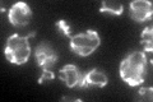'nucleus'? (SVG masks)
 <instances>
[{"label": "nucleus", "mask_w": 153, "mask_h": 102, "mask_svg": "<svg viewBox=\"0 0 153 102\" xmlns=\"http://www.w3.org/2000/svg\"><path fill=\"white\" fill-rule=\"evenodd\" d=\"M35 36L36 32H32L28 36H19L14 33L9 37L7 40L5 48H4V55H5L8 61L16 65L26 64L31 56V46L28 40Z\"/></svg>", "instance_id": "nucleus-2"}, {"label": "nucleus", "mask_w": 153, "mask_h": 102, "mask_svg": "<svg viewBox=\"0 0 153 102\" xmlns=\"http://www.w3.org/2000/svg\"><path fill=\"white\" fill-rule=\"evenodd\" d=\"M140 43L144 47V52H152L153 50V32L152 27H146L140 35Z\"/></svg>", "instance_id": "nucleus-10"}, {"label": "nucleus", "mask_w": 153, "mask_h": 102, "mask_svg": "<svg viewBox=\"0 0 153 102\" xmlns=\"http://www.w3.org/2000/svg\"><path fill=\"white\" fill-rule=\"evenodd\" d=\"M101 13H108L112 16H121L124 12V5L120 1H112V0H107V1H102L101 8H100Z\"/></svg>", "instance_id": "nucleus-9"}, {"label": "nucleus", "mask_w": 153, "mask_h": 102, "mask_svg": "<svg viewBox=\"0 0 153 102\" xmlns=\"http://www.w3.org/2000/svg\"><path fill=\"white\" fill-rule=\"evenodd\" d=\"M55 27H56L61 33H63L64 36L71 37V36H70V26L68 24V22L64 21V19H59V21H56Z\"/></svg>", "instance_id": "nucleus-12"}, {"label": "nucleus", "mask_w": 153, "mask_h": 102, "mask_svg": "<svg viewBox=\"0 0 153 102\" xmlns=\"http://www.w3.org/2000/svg\"><path fill=\"white\" fill-rule=\"evenodd\" d=\"M120 77L128 86L137 87L142 84L147 74V55L143 51L128 54L120 63Z\"/></svg>", "instance_id": "nucleus-1"}, {"label": "nucleus", "mask_w": 153, "mask_h": 102, "mask_svg": "<svg viewBox=\"0 0 153 102\" xmlns=\"http://www.w3.org/2000/svg\"><path fill=\"white\" fill-rule=\"evenodd\" d=\"M101 38L97 31L87 30L70 37V48L74 54L79 56H88L100 46Z\"/></svg>", "instance_id": "nucleus-3"}, {"label": "nucleus", "mask_w": 153, "mask_h": 102, "mask_svg": "<svg viewBox=\"0 0 153 102\" xmlns=\"http://www.w3.org/2000/svg\"><path fill=\"white\" fill-rule=\"evenodd\" d=\"M8 18L14 27H25L32 19V10L28 4L18 1L13 4L8 12Z\"/></svg>", "instance_id": "nucleus-4"}, {"label": "nucleus", "mask_w": 153, "mask_h": 102, "mask_svg": "<svg viewBox=\"0 0 153 102\" xmlns=\"http://www.w3.org/2000/svg\"><path fill=\"white\" fill-rule=\"evenodd\" d=\"M59 79L63 83L69 87V88H74V87H82L83 75L80 74L79 69L75 65H65L59 70Z\"/></svg>", "instance_id": "nucleus-7"}, {"label": "nucleus", "mask_w": 153, "mask_h": 102, "mask_svg": "<svg viewBox=\"0 0 153 102\" xmlns=\"http://www.w3.org/2000/svg\"><path fill=\"white\" fill-rule=\"evenodd\" d=\"M153 14V5L147 0H135L129 5V16L135 22H146Z\"/></svg>", "instance_id": "nucleus-6"}, {"label": "nucleus", "mask_w": 153, "mask_h": 102, "mask_svg": "<svg viewBox=\"0 0 153 102\" xmlns=\"http://www.w3.org/2000/svg\"><path fill=\"white\" fill-rule=\"evenodd\" d=\"M37 65L42 69H51L57 61V54L47 43H40L35 50Z\"/></svg>", "instance_id": "nucleus-5"}, {"label": "nucleus", "mask_w": 153, "mask_h": 102, "mask_svg": "<svg viewBox=\"0 0 153 102\" xmlns=\"http://www.w3.org/2000/svg\"><path fill=\"white\" fill-rule=\"evenodd\" d=\"M108 83L107 75L103 71L97 70V69H92L87 71V74L83 75V80H82V87L80 88H88V87H100L102 88Z\"/></svg>", "instance_id": "nucleus-8"}, {"label": "nucleus", "mask_w": 153, "mask_h": 102, "mask_svg": "<svg viewBox=\"0 0 153 102\" xmlns=\"http://www.w3.org/2000/svg\"><path fill=\"white\" fill-rule=\"evenodd\" d=\"M52 79H55L54 71H51L50 69H42V74H41L40 78H38L37 83H38V84H42V83H45V82L52 80Z\"/></svg>", "instance_id": "nucleus-13"}, {"label": "nucleus", "mask_w": 153, "mask_h": 102, "mask_svg": "<svg viewBox=\"0 0 153 102\" xmlns=\"http://www.w3.org/2000/svg\"><path fill=\"white\" fill-rule=\"evenodd\" d=\"M152 92H153V88L152 87H143L138 91V100L139 101H146V102H151L152 101Z\"/></svg>", "instance_id": "nucleus-11"}]
</instances>
